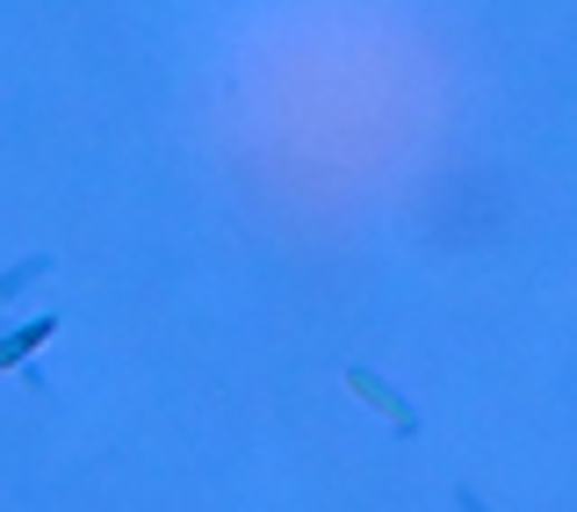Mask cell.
Segmentation results:
<instances>
[{
    "mask_svg": "<svg viewBox=\"0 0 577 512\" xmlns=\"http://www.w3.org/2000/svg\"><path fill=\"white\" fill-rule=\"evenodd\" d=\"M346 390H354V397H369V404H375V412H383V419H398V426H412V412H404V404L390 397V390L375 383L369 368H354V375H346Z\"/></svg>",
    "mask_w": 577,
    "mask_h": 512,
    "instance_id": "cell-1",
    "label": "cell"
}]
</instances>
